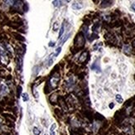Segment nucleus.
<instances>
[{"label": "nucleus", "mask_w": 135, "mask_h": 135, "mask_svg": "<svg viewBox=\"0 0 135 135\" xmlns=\"http://www.w3.org/2000/svg\"><path fill=\"white\" fill-rule=\"evenodd\" d=\"M33 133H34L35 135H39L41 133V131H40V129L38 128H36V127H34L33 128Z\"/></svg>", "instance_id": "obj_12"}, {"label": "nucleus", "mask_w": 135, "mask_h": 135, "mask_svg": "<svg viewBox=\"0 0 135 135\" xmlns=\"http://www.w3.org/2000/svg\"><path fill=\"white\" fill-rule=\"evenodd\" d=\"M54 113H55L56 115H57L58 117H62L63 114H64L62 109H55V110H54Z\"/></svg>", "instance_id": "obj_7"}, {"label": "nucleus", "mask_w": 135, "mask_h": 135, "mask_svg": "<svg viewBox=\"0 0 135 135\" xmlns=\"http://www.w3.org/2000/svg\"><path fill=\"white\" fill-rule=\"evenodd\" d=\"M131 8H132V9H133V11H135V3H134V4H132Z\"/></svg>", "instance_id": "obj_21"}, {"label": "nucleus", "mask_w": 135, "mask_h": 135, "mask_svg": "<svg viewBox=\"0 0 135 135\" xmlns=\"http://www.w3.org/2000/svg\"><path fill=\"white\" fill-rule=\"evenodd\" d=\"M28 95L27 93H24V94H23V101H28Z\"/></svg>", "instance_id": "obj_18"}, {"label": "nucleus", "mask_w": 135, "mask_h": 135, "mask_svg": "<svg viewBox=\"0 0 135 135\" xmlns=\"http://www.w3.org/2000/svg\"><path fill=\"white\" fill-rule=\"evenodd\" d=\"M61 52V47H58V48L56 49V53L54 54V56H55V57H57L58 56H59L60 52Z\"/></svg>", "instance_id": "obj_16"}, {"label": "nucleus", "mask_w": 135, "mask_h": 135, "mask_svg": "<svg viewBox=\"0 0 135 135\" xmlns=\"http://www.w3.org/2000/svg\"><path fill=\"white\" fill-rule=\"evenodd\" d=\"M56 123H53V124L51 126V128H50V134L51 135H56L55 133V128H56Z\"/></svg>", "instance_id": "obj_10"}, {"label": "nucleus", "mask_w": 135, "mask_h": 135, "mask_svg": "<svg viewBox=\"0 0 135 135\" xmlns=\"http://www.w3.org/2000/svg\"><path fill=\"white\" fill-rule=\"evenodd\" d=\"M74 47L75 48V50L78 52L79 49H81L84 47L85 43V36H84L83 32H79L78 34L76 35L75 38V41H74Z\"/></svg>", "instance_id": "obj_1"}, {"label": "nucleus", "mask_w": 135, "mask_h": 135, "mask_svg": "<svg viewBox=\"0 0 135 135\" xmlns=\"http://www.w3.org/2000/svg\"><path fill=\"white\" fill-rule=\"evenodd\" d=\"M59 70H60V65H56V66H55V67L52 69V72H51L50 75H55L56 73H58L59 72Z\"/></svg>", "instance_id": "obj_8"}, {"label": "nucleus", "mask_w": 135, "mask_h": 135, "mask_svg": "<svg viewBox=\"0 0 135 135\" xmlns=\"http://www.w3.org/2000/svg\"><path fill=\"white\" fill-rule=\"evenodd\" d=\"M23 10L24 11V12H28V4H27V3H24V4H23Z\"/></svg>", "instance_id": "obj_15"}, {"label": "nucleus", "mask_w": 135, "mask_h": 135, "mask_svg": "<svg viewBox=\"0 0 135 135\" xmlns=\"http://www.w3.org/2000/svg\"><path fill=\"white\" fill-rule=\"evenodd\" d=\"M115 99H116L117 102H119V103H122L123 101V98H122V96L120 95H117L116 97H115Z\"/></svg>", "instance_id": "obj_13"}, {"label": "nucleus", "mask_w": 135, "mask_h": 135, "mask_svg": "<svg viewBox=\"0 0 135 135\" xmlns=\"http://www.w3.org/2000/svg\"><path fill=\"white\" fill-rule=\"evenodd\" d=\"M52 62H53V60H52V59H51L50 61H49V63H48V66H50L52 64Z\"/></svg>", "instance_id": "obj_22"}, {"label": "nucleus", "mask_w": 135, "mask_h": 135, "mask_svg": "<svg viewBox=\"0 0 135 135\" xmlns=\"http://www.w3.org/2000/svg\"><path fill=\"white\" fill-rule=\"evenodd\" d=\"M71 33H69V34H67V35H66L65 36V38H63L62 40H61V44H64L65 42H66V40H67L68 38H69V36H70V35H71Z\"/></svg>", "instance_id": "obj_14"}, {"label": "nucleus", "mask_w": 135, "mask_h": 135, "mask_svg": "<svg viewBox=\"0 0 135 135\" xmlns=\"http://www.w3.org/2000/svg\"><path fill=\"white\" fill-rule=\"evenodd\" d=\"M22 90H23V88H22L21 85H17V98L20 97V95H21V93H22Z\"/></svg>", "instance_id": "obj_9"}, {"label": "nucleus", "mask_w": 135, "mask_h": 135, "mask_svg": "<svg viewBox=\"0 0 135 135\" xmlns=\"http://www.w3.org/2000/svg\"><path fill=\"white\" fill-rule=\"evenodd\" d=\"M133 47H135V41H134V42H133Z\"/></svg>", "instance_id": "obj_24"}, {"label": "nucleus", "mask_w": 135, "mask_h": 135, "mask_svg": "<svg viewBox=\"0 0 135 135\" xmlns=\"http://www.w3.org/2000/svg\"><path fill=\"white\" fill-rule=\"evenodd\" d=\"M13 37L15 38L16 40L19 41V42H25V37L23 36V35H21L20 33H17V32H12V33Z\"/></svg>", "instance_id": "obj_3"}, {"label": "nucleus", "mask_w": 135, "mask_h": 135, "mask_svg": "<svg viewBox=\"0 0 135 135\" xmlns=\"http://www.w3.org/2000/svg\"><path fill=\"white\" fill-rule=\"evenodd\" d=\"M56 45V43H55V42H53V41H51L50 42H49V44H48V46L49 47H54V46Z\"/></svg>", "instance_id": "obj_20"}, {"label": "nucleus", "mask_w": 135, "mask_h": 135, "mask_svg": "<svg viewBox=\"0 0 135 135\" xmlns=\"http://www.w3.org/2000/svg\"><path fill=\"white\" fill-rule=\"evenodd\" d=\"M87 58H88V52H84L79 58V62L84 63L85 61H86Z\"/></svg>", "instance_id": "obj_4"}, {"label": "nucleus", "mask_w": 135, "mask_h": 135, "mask_svg": "<svg viewBox=\"0 0 135 135\" xmlns=\"http://www.w3.org/2000/svg\"><path fill=\"white\" fill-rule=\"evenodd\" d=\"M58 98H59V96H58L57 93L52 94V95H50V98H49V99H50V103L52 104H57V102H58Z\"/></svg>", "instance_id": "obj_2"}, {"label": "nucleus", "mask_w": 135, "mask_h": 135, "mask_svg": "<svg viewBox=\"0 0 135 135\" xmlns=\"http://www.w3.org/2000/svg\"><path fill=\"white\" fill-rule=\"evenodd\" d=\"M64 30H65V25H64V23H63V24L61 25V29H60L59 36H58V37H59V38H61V36H62L63 32H64Z\"/></svg>", "instance_id": "obj_11"}, {"label": "nucleus", "mask_w": 135, "mask_h": 135, "mask_svg": "<svg viewBox=\"0 0 135 135\" xmlns=\"http://www.w3.org/2000/svg\"><path fill=\"white\" fill-rule=\"evenodd\" d=\"M113 1H103L100 4V7L101 8H108V7H110L111 5L113 4Z\"/></svg>", "instance_id": "obj_6"}, {"label": "nucleus", "mask_w": 135, "mask_h": 135, "mask_svg": "<svg viewBox=\"0 0 135 135\" xmlns=\"http://www.w3.org/2000/svg\"><path fill=\"white\" fill-rule=\"evenodd\" d=\"M57 30H58V23L56 22V23H54V24H53V31L56 32Z\"/></svg>", "instance_id": "obj_19"}, {"label": "nucleus", "mask_w": 135, "mask_h": 135, "mask_svg": "<svg viewBox=\"0 0 135 135\" xmlns=\"http://www.w3.org/2000/svg\"><path fill=\"white\" fill-rule=\"evenodd\" d=\"M114 104H113V103H111V104H109V108H110V109H112V108H114Z\"/></svg>", "instance_id": "obj_23"}, {"label": "nucleus", "mask_w": 135, "mask_h": 135, "mask_svg": "<svg viewBox=\"0 0 135 135\" xmlns=\"http://www.w3.org/2000/svg\"><path fill=\"white\" fill-rule=\"evenodd\" d=\"M45 135H47V134H45Z\"/></svg>", "instance_id": "obj_26"}, {"label": "nucleus", "mask_w": 135, "mask_h": 135, "mask_svg": "<svg viewBox=\"0 0 135 135\" xmlns=\"http://www.w3.org/2000/svg\"><path fill=\"white\" fill-rule=\"evenodd\" d=\"M61 3H62L61 1H53V4L54 6H56V7H60V6L61 5Z\"/></svg>", "instance_id": "obj_17"}, {"label": "nucleus", "mask_w": 135, "mask_h": 135, "mask_svg": "<svg viewBox=\"0 0 135 135\" xmlns=\"http://www.w3.org/2000/svg\"><path fill=\"white\" fill-rule=\"evenodd\" d=\"M83 8V4L81 2H75L72 4V8L75 9V10H79V9H81Z\"/></svg>", "instance_id": "obj_5"}, {"label": "nucleus", "mask_w": 135, "mask_h": 135, "mask_svg": "<svg viewBox=\"0 0 135 135\" xmlns=\"http://www.w3.org/2000/svg\"><path fill=\"white\" fill-rule=\"evenodd\" d=\"M134 80H135V75H134Z\"/></svg>", "instance_id": "obj_25"}]
</instances>
